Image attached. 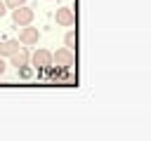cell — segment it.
Returning a JSON list of instances; mask_svg holds the SVG:
<instances>
[{
	"label": "cell",
	"mask_w": 151,
	"mask_h": 141,
	"mask_svg": "<svg viewBox=\"0 0 151 141\" xmlns=\"http://www.w3.org/2000/svg\"><path fill=\"white\" fill-rule=\"evenodd\" d=\"M52 61L59 66V68H71L73 63H76V54H73V49H68V47H61V49H57L54 54H52Z\"/></svg>",
	"instance_id": "obj_1"
},
{
	"label": "cell",
	"mask_w": 151,
	"mask_h": 141,
	"mask_svg": "<svg viewBox=\"0 0 151 141\" xmlns=\"http://www.w3.org/2000/svg\"><path fill=\"white\" fill-rule=\"evenodd\" d=\"M12 21H14L17 26H28V24L33 21V9H31L28 5L14 7V9H12Z\"/></svg>",
	"instance_id": "obj_2"
},
{
	"label": "cell",
	"mask_w": 151,
	"mask_h": 141,
	"mask_svg": "<svg viewBox=\"0 0 151 141\" xmlns=\"http://www.w3.org/2000/svg\"><path fill=\"white\" fill-rule=\"evenodd\" d=\"M28 63H33L38 70H45V68L52 66V52H47V49H35V52L31 54Z\"/></svg>",
	"instance_id": "obj_3"
},
{
	"label": "cell",
	"mask_w": 151,
	"mask_h": 141,
	"mask_svg": "<svg viewBox=\"0 0 151 141\" xmlns=\"http://www.w3.org/2000/svg\"><path fill=\"white\" fill-rule=\"evenodd\" d=\"M38 40H40V33H38V28H33L31 24L19 31V42H21V45L31 47V45H38Z\"/></svg>",
	"instance_id": "obj_4"
},
{
	"label": "cell",
	"mask_w": 151,
	"mask_h": 141,
	"mask_svg": "<svg viewBox=\"0 0 151 141\" xmlns=\"http://www.w3.org/2000/svg\"><path fill=\"white\" fill-rule=\"evenodd\" d=\"M54 19H57V24L59 26H76V14H73V9L71 7H59L57 9V14H54Z\"/></svg>",
	"instance_id": "obj_5"
},
{
	"label": "cell",
	"mask_w": 151,
	"mask_h": 141,
	"mask_svg": "<svg viewBox=\"0 0 151 141\" xmlns=\"http://www.w3.org/2000/svg\"><path fill=\"white\" fill-rule=\"evenodd\" d=\"M28 59H31V52H28L26 47H19L14 54H9V63H12L14 68H19V66H26V63H28Z\"/></svg>",
	"instance_id": "obj_6"
},
{
	"label": "cell",
	"mask_w": 151,
	"mask_h": 141,
	"mask_svg": "<svg viewBox=\"0 0 151 141\" xmlns=\"http://www.w3.org/2000/svg\"><path fill=\"white\" fill-rule=\"evenodd\" d=\"M19 49V40H2L0 42V56L5 59V56H9V54H14Z\"/></svg>",
	"instance_id": "obj_7"
},
{
	"label": "cell",
	"mask_w": 151,
	"mask_h": 141,
	"mask_svg": "<svg viewBox=\"0 0 151 141\" xmlns=\"http://www.w3.org/2000/svg\"><path fill=\"white\" fill-rule=\"evenodd\" d=\"M64 45H66L68 49H76V45H78V33H76L73 28H71V31L64 35Z\"/></svg>",
	"instance_id": "obj_8"
},
{
	"label": "cell",
	"mask_w": 151,
	"mask_h": 141,
	"mask_svg": "<svg viewBox=\"0 0 151 141\" xmlns=\"http://www.w3.org/2000/svg\"><path fill=\"white\" fill-rule=\"evenodd\" d=\"M17 70H19V78H24V80H28V78L33 75V68H31L28 63H26V66H19Z\"/></svg>",
	"instance_id": "obj_9"
},
{
	"label": "cell",
	"mask_w": 151,
	"mask_h": 141,
	"mask_svg": "<svg viewBox=\"0 0 151 141\" xmlns=\"http://www.w3.org/2000/svg\"><path fill=\"white\" fill-rule=\"evenodd\" d=\"M5 5H7V9H14L19 5H26V0H5Z\"/></svg>",
	"instance_id": "obj_10"
},
{
	"label": "cell",
	"mask_w": 151,
	"mask_h": 141,
	"mask_svg": "<svg viewBox=\"0 0 151 141\" xmlns=\"http://www.w3.org/2000/svg\"><path fill=\"white\" fill-rule=\"evenodd\" d=\"M7 14V5H5V0H0V19Z\"/></svg>",
	"instance_id": "obj_11"
},
{
	"label": "cell",
	"mask_w": 151,
	"mask_h": 141,
	"mask_svg": "<svg viewBox=\"0 0 151 141\" xmlns=\"http://www.w3.org/2000/svg\"><path fill=\"white\" fill-rule=\"evenodd\" d=\"M5 68H7V63H5V59H2V56H0V75H2V73H5Z\"/></svg>",
	"instance_id": "obj_12"
}]
</instances>
